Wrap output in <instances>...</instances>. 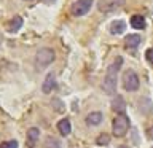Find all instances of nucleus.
Returning a JSON list of instances; mask_svg holds the SVG:
<instances>
[{"label":"nucleus","instance_id":"obj_5","mask_svg":"<svg viewBox=\"0 0 153 148\" xmlns=\"http://www.w3.org/2000/svg\"><path fill=\"white\" fill-rule=\"evenodd\" d=\"M123 84H124V89L126 91H137L139 89V76L136 75V72H132V70L124 72Z\"/></svg>","mask_w":153,"mask_h":148},{"label":"nucleus","instance_id":"obj_4","mask_svg":"<svg viewBox=\"0 0 153 148\" xmlns=\"http://www.w3.org/2000/svg\"><path fill=\"white\" fill-rule=\"evenodd\" d=\"M93 2L94 0H76V2L72 5L70 13L74 14V16H85V14L91 10V7H93Z\"/></svg>","mask_w":153,"mask_h":148},{"label":"nucleus","instance_id":"obj_15","mask_svg":"<svg viewBox=\"0 0 153 148\" xmlns=\"http://www.w3.org/2000/svg\"><path fill=\"white\" fill-rule=\"evenodd\" d=\"M46 148H61V143L54 137H48L46 138Z\"/></svg>","mask_w":153,"mask_h":148},{"label":"nucleus","instance_id":"obj_17","mask_svg":"<svg viewBox=\"0 0 153 148\" xmlns=\"http://www.w3.org/2000/svg\"><path fill=\"white\" fill-rule=\"evenodd\" d=\"M0 148H18V142L16 140H8L0 145Z\"/></svg>","mask_w":153,"mask_h":148},{"label":"nucleus","instance_id":"obj_13","mask_svg":"<svg viewBox=\"0 0 153 148\" xmlns=\"http://www.w3.org/2000/svg\"><path fill=\"white\" fill-rule=\"evenodd\" d=\"M124 29H126V26H124V22L123 21H115L113 24H112V27H110V32L112 33H123L124 32Z\"/></svg>","mask_w":153,"mask_h":148},{"label":"nucleus","instance_id":"obj_2","mask_svg":"<svg viewBox=\"0 0 153 148\" xmlns=\"http://www.w3.org/2000/svg\"><path fill=\"white\" fill-rule=\"evenodd\" d=\"M53 61H54V51L50 50V48H42L35 56V64L38 69H45Z\"/></svg>","mask_w":153,"mask_h":148},{"label":"nucleus","instance_id":"obj_12","mask_svg":"<svg viewBox=\"0 0 153 148\" xmlns=\"http://www.w3.org/2000/svg\"><path fill=\"white\" fill-rule=\"evenodd\" d=\"M131 26L136 27V29H143L145 27V19L142 16H139V14H136V16L131 18Z\"/></svg>","mask_w":153,"mask_h":148},{"label":"nucleus","instance_id":"obj_19","mask_svg":"<svg viewBox=\"0 0 153 148\" xmlns=\"http://www.w3.org/2000/svg\"><path fill=\"white\" fill-rule=\"evenodd\" d=\"M120 148H129V147H120Z\"/></svg>","mask_w":153,"mask_h":148},{"label":"nucleus","instance_id":"obj_14","mask_svg":"<svg viewBox=\"0 0 153 148\" xmlns=\"http://www.w3.org/2000/svg\"><path fill=\"white\" fill-rule=\"evenodd\" d=\"M139 43H140V37H139V35H129L126 38V45L129 48H136Z\"/></svg>","mask_w":153,"mask_h":148},{"label":"nucleus","instance_id":"obj_6","mask_svg":"<svg viewBox=\"0 0 153 148\" xmlns=\"http://www.w3.org/2000/svg\"><path fill=\"white\" fill-rule=\"evenodd\" d=\"M54 86H56V76L53 75V73H50V75L45 78V81H43L42 89H43V92H45V94H50Z\"/></svg>","mask_w":153,"mask_h":148},{"label":"nucleus","instance_id":"obj_7","mask_svg":"<svg viewBox=\"0 0 153 148\" xmlns=\"http://www.w3.org/2000/svg\"><path fill=\"white\" fill-rule=\"evenodd\" d=\"M112 108H113L117 113L123 115L124 108H126V104H124V99L121 97V95H117V97L113 99V102H112Z\"/></svg>","mask_w":153,"mask_h":148},{"label":"nucleus","instance_id":"obj_16","mask_svg":"<svg viewBox=\"0 0 153 148\" xmlns=\"http://www.w3.org/2000/svg\"><path fill=\"white\" fill-rule=\"evenodd\" d=\"M108 143H110V137L107 134H100L97 137V145H108Z\"/></svg>","mask_w":153,"mask_h":148},{"label":"nucleus","instance_id":"obj_9","mask_svg":"<svg viewBox=\"0 0 153 148\" xmlns=\"http://www.w3.org/2000/svg\"><path fill=\"white\" fill-rule=\"evenodd\" d=\"M21 26H22V18L21 16H14L11 21L8 22V32H11V33L18 32L19 29H21Z\"/></svg>","mask_w":153,"mask_h":148},{"label":"nucleus","instance_id":"obj_3","mask_svg":"<svg viewBox=\"0 0 153 148\" xmlns=\"http://www.w3.org/2000/svg\"><path fill=\"white\" fill-rule=\"evenodd\" d=\"M129 129V118L126 115H118L113 119V134L117 137H123Z\"/></svg>","mask_w":153,"mask_h":148},{"label":"nucleus","instance_id":"obj_11","mask_svg":"<svg viewBox=\"0 0 153 148\" xmlns=\"http://www.w3.org/2000/svg\"><path fill=\"white\" fill-rule=\"evenodd\" d=\"M100 121H102V113H100V112L89 113L88 118H86V123L91 124V126H96V124H99Z\"/></svg>","mask_w":153,"mask_h":148},{"label":"nucleus","instance_id":"obj_10","mask_svg":"<svg viewBox=\"0 0 153 148\" xmlns=\"http://www.w3.org/2000/svg\"><path fill=\"white\" fill-rule=\"evenodd\" d=\"M57 129H59V132L62 134V135H69L70 131H72L70 121L69 119H61V121L57 123Z\"/></svg>","mask_w":153,"mask_h":148},{"label":"nucleus","instance_id":"obj_18","mask_svg":"<svg viewBox=\"0 0 153 148\" xmlns=\"http://www.w3.org/2000/svg\"><path fill=\"white\" fill-rule=\"evenodd\" d=\"M145 56H147V61H148V62H152V64H153V50H152V48H150V50H147Z\"/></svg>","mask_w":153,"mask_h":148},{"label":"nucleus","instance_id":"obj_8","mask_svg":"<svg viewBox=\"0 0 153 148\" xmlns=\"http://www.w3.org/2000/svg\"><path fill=\"white\" fill-rule=\"evenodd\" d=\"M38 137H40V131H38L37 127H30L27 131V143L29 147H33L38 140Z\"/></svg>","mask_w":153,"mask_h":148},{"label":"nucleus","instance_id":"obj_1","mask_svg":"<svg viewBox=\"0 0 153 148\" xmlns=\"http://www.w3.org/2000/svg\"><path fill=\"white\" fill-rule=\"evenodd\" d=\"M121 64H123L121 57H117L113 64H110L108 70H107V75H105V78H104V84H102L105 94L112 95V94L117 92V73H118V70L121 69Z\"/></svg>","mask_w":153,"mask_h":148}]
</instances>
